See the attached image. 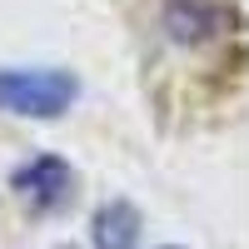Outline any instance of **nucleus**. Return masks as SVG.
<instances>
[{
  "mask_svg": "<svg viewBox=\"0 0 249 249\" xmlns=\"http://www.w3.org/2000/svg\"><path fill=\"white\" fill-rule=\"evenodd\" d=\"M60 249H75V244H60Z\"/></svg>",
  "mask_w": 249,
  "mask_h": 249,
  "instance_id": "obj_6",
  "label": "nucleus"
},
{
  "mask_svg": "<svg viewBox=\"0 0 249 249\" xmlns=\"http://www.w3.org/2000/svg\"><path fill=\"white\" fill-rule=\"evenodd\" d=\"M160 249H179V244H160Z\"/></svg>",
  "mask_w": 249,
  "mask_h": 249,
  "instance_id": "obj_5",
  "label": "nucleus"
},
{
  "mask_svg": "<svg viewBox=\"0 0 249 249\" xmlns=\"http://www.w3.org/2000/svg\"><path fill=\"white\" fill-rule=\"evenodd\" d=\"M10 184H15V195L30 204V210H65V204L75 199V170L60 155H35V160H25V164H15V175H10Z\"/></svg>",
  "mask_w": 249,
  "mask_h": 249,
  "instance_id": "obj_2",
  "label": "nucleus"
},
{
  "mask_svg": "<svg viewBox=\"0 0 249 249\" xmlns=\"http://www.w3.org/2000/svg\"><path fill=\"white\" fill-rule=\"evenodd\" d=\"M75 75L70 70H0V110L5 115H35L55 120L75 105Z\"/></svg>",
  "mask_w": 249,
  "mask_h": 249,
  "instance_id": "obj_1",
  "label": "nucleus"
},
{
  "mask_svg": "<svg viewBox=\"0 0 249 249\" xmlns=\"http://www.w3.org/2000/svg\"><path fill=\"white\" fill-rule=\"evenodd\" d=\"M164 25H170V35L179 45L204 40L219 25V0H164Z\"/></svg>",
  "mask_w": 249,
  "mask_h": 249,
  "instance_id": "obj_4",
  "label": "nucleus"
},
{
  "mask_svg": "<svg viewBox=\"0 0 249 249\" xmlns=\"http://www.w3.org/2000/svg\"><path fill=\"white\" fill-rule=\"evenodd\" d=\"M140 210L130 199H110V204H100L95 210V224H90V239L95 249H135L140 244Z\"/></svg>",
  "mask_w": 249,
  "mask_h": 249,
  "instance_id": "obj_3",
  "label": "nucleus"
}]
</instances>
